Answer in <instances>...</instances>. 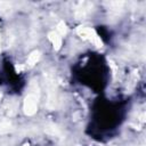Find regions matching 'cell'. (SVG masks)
I'll return each mask as SVG.
<instances>
[{
    "mask_svg": "<svg viewBox=\"0 0 146 146\" xmlns=\"http://www.w3.org/2000/svg\"><path fill=\"white\" fill-rule=\"evenodd\" d=\"M38 100H39V87L36 83H31L30 91L27 92L26 97L24 98L23 110L24 113L29 116L34 115L38 111Z\"/></svg>",
    "mask_w": 146,
    "mask_h": 146,
    "instance_id": "1",
    "label": "cell"
},
{
    "mask_svg": "<svg viewBox=\"0 0 146 146\" xmlns=\"http://www.w3.org/2000/svg\"><path fill=\"white\" fill-rule=\"evenodd\" d=\"M76 32L83 40H87V41L91 42L94 46H96L98 48L103 47V41L94 29L88 27V26H79L76 29Z\"/></svg>",
    "mask_w": 146,
    "mask_h": 146,
    "instance_id": "2",
    "label": "cell"
},
{
    "mask_svg": "<svg viewBox=\"0 0 146 146\" xmlns=\"http://www.w3.org/2000/svg\"><path fill=\"white\" fill-rule=\"evenodd\" d=\"M47 84H48L47 107L49 110H54L56 107V88H55V83L50 76H47Z\"/></svg>",
    "mask_w": 146,
    "mask_h": 146,
    "instance_id": "3",
    "label": "cell"
},
{
    "mask_svg": "<svg viewBox=\"0 0 146 146\" xmlns=\"http://www.w3.org/2000/svg\"><path fill=\"white\" fill-rule=\"evenodd\" d=\"M48 39L51 42L52 47L55 50H59L62 47V36L56 32V31H51L48 33Z\"/></svg>",
    "mask_w": 146,
    "mask_h": 146,
    "instance_id": "4",
    "label": "cell"
},
{
    "mask_svg": "<svg viewBox=\"0 0 146 146\" xmlns=\"http://www.w3.org/2000/svg\"><path fill=\"white\" fill-rule=\"evenodd\" d=\"M39 59H40V51L39 50H34L29 55L27 60H26V65L29 67H32L39 62Z\"/></svg>",
    "mask_w": 146,
    "mask_h": 146,
    "instance_id": "5",
    "label": "cell"
},
{
    "mask_svg": "<svg viewBox=\"0 0 146 146\" xmlns=\"http://www.w3.org/2000/svg\"><path fill=\"white\" fill-rule=\"evenodd\" d=\"M56 32L60 35V36H64L66 33H67V27H66V24L64 22H59L57 24V27H56Z\"/></svg>",
    "mask_w": 146,
    "mask_h": 146,
    "instance_id": "6",
    "label": "cell"
},
{
    "mask_svg": "<svg viewBox=\"0 0 146 146\" xmlns=\"http://www.w3.org/2000/svg\"><path fill=\"white\" fill-rule=\"evenodd\" d=\"M11 129V124H10V122L9 121H2L1 123H0V133H6V132H8L9 130Z\"/></svg>",
    "mask_w": 146,
    "mask_h": 146,
    "instance_id": "7",
    "label": "cell"
},
{
    "mask_svg": "<svg viewBox=\"0 0 146 146\" xmlns=\"http://www.w3.org/2000/svg\"><path fill=\"white\" fill-rule=\"evenodd\" d=\"M23 146H29V144H24V145H23Z\"/></svg>",
    "mask_w": 146,
    "mask_h": 146,
    "instance_id": "8",
    "label": "cell"
},
{
    "mask_svg": "<svg viewBox=\"0 0 146 146\" xmlns=\"http://www.w3.org/2000/svg\"><path fill=\"white\" fill-rule=\"evenodd\" d=\"M0 99H1V94H0Z\"/></svg>",
    "mask_w": 146,
    "mask_h": 146,
    "instance_id": "9",
    "label": "cell"
},
{
    "mask_svg": "<svg viewBox=\"0 0 146 146\" xmlns=\"http://www.w3.org/2000/svg\"><path fill=\"white\" fill-rule=\"evenodd\" d=\"M0 48H1V46H0Z\"/></svg>",
    "mask_w": 146,
    "mask_h": 146,
    "instance_id": "10",
    "label": "cell"
}]
</instances>
